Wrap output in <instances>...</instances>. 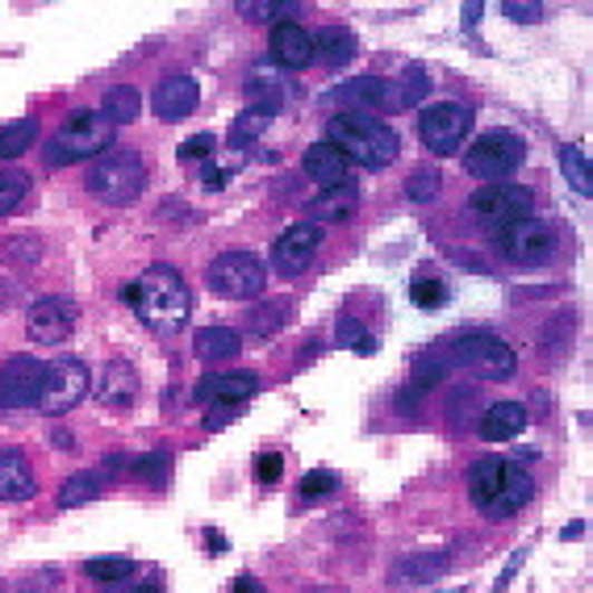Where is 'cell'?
<instances>
[{
    "instance_id": "obj_1",
    "label": "cell",
    "mask_w": 593,
    "mask_h": 593,
    "mask_svg": "<svg viewBox=\"0 0 593 593\" xmlns=\"http://www.w3.org/2000/svg\"><path fill=\"white\" fill-rule=\"evenodd\" d=\"M130 310L138 313V322L150 327L155 334H181L188 313H193V293L176 268L150 264L138 281L126 289Z\"/></svg>"
},
{
    "instance_id": "obj_40",
    "label": "cell",
    "mask_w": 593,
    "mask_h": 593,
    "mask_svg": "<svg viewBox=\"0 0 593 593\" xmlns=\"http://www.w3.org/2000/svg\"><path fill=\"white\" fill-rule=\"evenodd\" d=\"M167 468H172V460H167L164 451H155V456H138V460L130 464L134 477L147 480V485H164V480H167Z\"/></svg>"
},
{
    "instance_id": "obj_36",
    "label": "cell",
    "mask_w": 593,
    "mask_h": 593,
    "mask_svg": "<svg viewBox=\"0 0 593 593\" xmlns=\"http://www.w3.org/2000/svg\"><path fill=\"white\" fill-rule=\"evenodd\" d=\"M397 93H401V109L422 105V100H427V93H430V76L418 64H410V67H406V76H401V84H397Z\"/></svg>"
},
{
    "instance_id": "obj_19",
    "label": "cell",
    "mask_w": 593,
    "mask_h": 593,
    "mask_svg": "<svg viewBox=\"0 0 593 593\" xmlns=\"http://www.w3.org/2000/svg\"><path fill=\"white\" fill-rule=\"evenodd\" d=\"M268 47H272V64L284 71H301L313 64V38L301 21H276L268 33Z\"/></svg>"
},
{
    "instance_id": "obj_51",
    "label": "cell",
    "mask_w": 593,
    "mask_h": 593,
    "mask_svg": "<svg viewBox=\"0 0 593 593\" xmlns=\"http://www.w3.org/2000/svg\"><path fill=\"white\" fill-rule=\"evenodd\" d=\"M585 535V523H568V527L561 531V539H581Z\"/></svg>"
},
{
    "instance_id": "obj_15",
    "label": "cell",
    "mask_w": 593,
    "mask_h": 593,
    "mask_svg": "<svg viewBox=\"0 0 593 593\" xmlns=\"http://www.w3.org/2000/svg\"><path fill=\"white\" fill-rule=\"evenodd\" d=\"M322 247V226H313V222H296L289 231L272 243V268L281 272V276H301L305 268L313 264V255Z\"/></svg>"
},
{
    "instance_id": "obj_5",
    "label": "cell",
    "mask_w": 593,
    "mask_h": 593,
    "mask_svg": "<svg viewBox=\"0 0 593 593\" xmlns=\"http://www.w3.org/2000/svg\"><path fill=\"white\" fill-rule=\"evenodd\" d=\"M84 184L105 205H130L143 193V184H147V164L134 150H105V159L88 167Z\"/></svg>"
},
{
    "instance_id": "obj_41",
    "label": "cell",
    "mask_w": 593,
    "mask_h": 593,
    "mask_svg": "<svg viewBox=\"0 0 593 593\" xmlns=\"http://www.w3.org/2000/svg\"><path fill=\"white\" fill-rule=\"evenodd\" d=\"M247 327L255 339H272V334L284 327V305H260V310L251 313Z\"/></svg>"
},
{
    "instance_id": "obj_42",
    "label": "cell",
    "mask_w": 593,
    "mask_h": 593,
    "mask_svg": "<svg viewBox=\"0 0 593 593\" xmlns=\"http://www.w3.org/2000/svg\"><path fill=\"white\" fill-rule=\"evenodd\" d=\"M447 377V363L439 356H422V360L414 363V389L422 393V389H435L439 380Z\"/></svg>"
},
{
    "instance_id": "obj_32",
    "label": "cell",
    "mask_w": 593,
    "mask_h": 593,
    "mask_svg": "<svg viewBox=\"0 0 593 593\" xmlns=\"http://www.w3.org/2000/svg\"><path fill=\"white\" fill-rule=\"evenodd\" d=\"M138 564L130 556H97V561L84 564V573L93 581H105V585H117V581H130Z\"/></svg>"
},
{
    "instance_id": "obj_43",
    "label": "cell",
    "mask_w": 593,
    "mask_h": 593,
    "mask_svg": "<svg viewBox=\"0 0 593 593\" xmlns=\"http://www.w3.org/2000/svg\"><path fill=\"white\" fill-rule=\"evenodd\" d=\"M239 13L251 21H296V4H239Z\"/></svg>"
},
{
    "instance_id": "obj_37",
    "label": "cell",
    "mask_w": 593,
    "mask_h": 593,
    "mask_svg": "<svg viewBox=\"0 0 593 593\" xmlns=\"http://www.w3.org/2000/svg\"><path fill=\"white\" fill-rule=\"evenodd\" d=\"M439 188H444L439 172H435V167H422V172H414L410 181H406V197H410L414 205H430V201L439 197Z\"/></svg>"
},
{
    "instance_id": "obj_52",
    "label": "cell",
    "mask_w": 593,
    "mask_h": 593,
    "mask_svg": "<svg viewBox=\"0 0 593 593\" xmlns=\"http://www.w3.org/2000/svg\"><path fill=\"white\" fill-rule=\"evenodd\" d=\"M356 351H360V356H372V351H377V339H372V334H363L360 343H356Z\"/></svg>"
},
{
    "instance_id": "obj_16",
    "label": "cell",
    "mask_w": 593,
    "mask_h": 593,
    "mask_svg": "<svg viewBox=\"0 0 593 593\" xmlns=\"http://www.w3.org/2000/svg\"><path fill=\"white\" fill-rule=\"evenodd\" d=\"M42 372H47V360H33V356H13L4 363L0 368V410L33 406V397L42 389Z\"/></svg>"
},
{
    "instance_id": "obj_22",
    "label": "cell",
    "mask_w": 593,
    "mask_h": 593,
    "mask_svg": "<svg viewBox=\"0 0 593 593\" xmlns=\"http://www.w3.org/2000/svg\"><path fill=\"white\" fill-rule=\"evenodd\" d=\"M33 494H38L33 464L26 460L21 447H4L0 451V502H30Z\"/></svg>"
},
{
    "instance_id": "obj_12",
    "label": "cell",
    "mask_w": 593,
    "mask_h": 593,
    "mask_svg": "<svg viewBox=\"0 0 593 593\" xmlns=\"http://www.w3.org/2000/svg\"><path fill=\"white\" fill-rule=\"evenodd\" d=\"M535 210V197H531L527 184H485L477 188L473 197H468V214L477 217L480 226H489V231H502V226H511L518 217H531Z\"/></svg>"
},
{
    "instance_id": "obj_35",
    "label": "cell",
    "mask_w": 593,
    "mask_h": 593,
    "mask_svg": "<svg viewBox=\"0 0 593 593\" xmlns=\"http://www.w3.org/2000/svg\"><path fill=\"white\" fill-rule=\"evenodd\" d=\"M268 126H272V114H264V109H243L231 126V147H247V143H255Z\"/></svg>"
},
{
    "instance_id": "obj_18",
    "label": "cell",
    "mask_w": 593,
    "mask_h": 593,
    "mask_svg": "<svg viewBox=\"0 0 593 593\" xmlns=\"http://www.w3.org/2000/svg\"><path fill=\"white\" fill-rule=\"evenodd\" d=\"M260 393V377L255 372H210L197 380V401L201 406H243Z\"/></svg>"
},
{
    "instance_id": "obj_17",
    "label": "cell",
    "mask_w": 593,
    "mask_h": 593,
    "mask_svg": "<svg viewBox=\"0 0 593 593\" xmlns=\"http://www.w3.org/2000/svg\"><path fill=\"white\" fill-rule=\"evenodd\" d=\"M243 88H247V109L276 114L284 100H289V93H293V80L284 76V67H276L272 59H264V64L247 67V80H243Z\"/></svg>"
},
{
    "instance_id": "obj_9",
    "label": "cell",
    "mask_w": 593,
    "mask_h": 593,
    "mask_svg": "<svg viewBox=\"0 0 593 593\" xmlns=\"http://www.w3.org/2000/svg\"><path fill=\"white\" fill-rule=\"evenodd\" d=\"M523 159H527V147L514 134H480L464 155V167H468V176L485 184H506L523 167Z\"/></svg>"
},
{
    "instance_id": "obj_31",
    "label": "cell",
    "mask_w": 593,
    "mask_h": 593,
    "mask_svg": "<svg viewBox=\"0 0 593 593\" xmlns=\"http://www.w3.org/2000/svg\"><path fill=\"white\" fill-rule=\"evenodd\" d=\"M33 138H38V121H33V117H21L13 126H4V130H0V159L26 155V150L33 147Z\"/></svg>"
},
{
    "instance_id": "obj_39",
    "label": "cell",
    "mask_w": 593,
    "mask_h": 593,
    "mask_svg": "<svg viewBox=\"0 0 593 593\" xmlns=\"http://www.w3.org/2000/svg\"><path fill=\"white\" fill-rule=\"evenodd\" d=\"M410 301L418 310H439V305H447V284L430 281V276H418V281L410 284Z\"/></svg>"
},
{
    "instance_id": "obj_44",
    "label": "cell",
    "mask_w": 593,
    "mask_h": 593,
    "mask_svg": "<svg viewBox=\"0 0 593 593\" xmlns=\"http://www.w3.org/2000/svg\"><path fill=\"white\" fill-rule=\"evenodd\" d=\"M217 147L214 134H193V138H184L181 150H176V159H184V164H197V159H210Z\"/></svg>"
},
{
    "instance_id": "obj_26",
    "label": "cell",
    "mask_w": 593,
    "mask_h": 593,
    "mask_svg": "<svg viewBox=\"0 0 593 593\" xmlns=\"http://www.w3.org/2000/svg\"><path fill=\"white\" fill-rule=\"evenodd\" d=\"M356 210H360V197H356L351 184L347 188H327L322 197H313L305 205V222H313V226H322V222H347Z\"/></svg>"
},
{
    "instance_id": "obj_33",
    "label": "cell",
    "mask_w": 593,
    "mask_h": 593,
    "mask_svg": "<svg viewBox=\"0 0 593 593\" xmlns=\"http://www.w3.org/2000/svg\"><path fill=\"white\" fill-rule=\"evenodd\" d=\"M26 193H30V176L17 172V167H0V217L13 214L17 205L26 201Z\"/></svg>"
},
{
    "instance_id": "obj_13",
    "label": "cell",
    "mask_w": 593,
    "mask_h": 593,
    "mask_svg": "<svg viewBox=\"0 0 593 593\" xmlns=\"http://www.w3.org/2000/svg\"><path fill=\"white\" fill-rule=\"evenodd\" d=\"M418 134H422L430 155H456L464 147V138L473 134V114L464 105H456V100H439V105L422 109Z\"/></svg>"
},
{
    "instance_id": "obj_8",
    "label": "cell",
    "mask_w": 593,
    "mask_h": 593,
    "mask_svg": "<svg viewBox=\"0 0 593 593\" xmlns=\"http://www.w3.org/2000/svg\"><path fill=\"white\" fill-rule=\"evenodd\" d=\"M494 243L518 268H539L556 255V231L547 226L544 217H518L511 226L494 231Z\"/></svg>"
},
{
    "instance_id": "obj_45",
    "label": "cell",
    "mask_w": 593,
    "mask_h": 593,
    "mask_svg": "<svg viewBox=\"0 0 593 593\" xmlns=\"http://www.w3.org/2000/svg\"><path fill=\"white\" fill-rule=\"evenodd\" d=\"M284 473V460L276 456V451H264V456H255V480L260 485H276Z\"/></svg>"
},
{
    "instance_id": "obj_29",
    "label": "cell",
    "mask_w": 593,
    "mask_h": 593,
    "mask_svg": "<svg viewBox=\"0 0 593 593\" xmlns=\"http://www.w3.org/2000/svg\"><path fill=\"white\" fill-rule=\"evenodd\" d=\"M239 347H243V339H239V330L234 327H222V322H214V327H205L197 334V356L201 360H234L239 356Z\"/></svg>"
},
{
    "instance_id": "obj_24",
    "label": "cell",
    "mask_w": 593,
    "mask_h": 593,
    "mask_svg": "<svg viewBox=\"0 0 593 593\" xmlns=\"http://www.w3.org/2000/svg\"><path fill=\"white\" fill-rule=\"evenodd\" d=\"M305 176L322 188H347V176H351V164H347L339 150L330 143H313L305 150Z\"/></svg>"
},
{
    "instance_id": "obj_47",
    "label": "cell",
    "mask_w": 593,
    "mask_h": 593,
    "mask_svg": "<svg viewBox=\"0 0 593 593\" xmlns=\"http://www.w3.org/2000/svg\"><path fill=\"white\" fill-rule=\"evenodd\" d=\"M363 334H368V327H363L360 318H351V313H347L343 322H339V330H334V343H339V347H356Z\"/></svg>"
},
{
    "instance_id": "obj_53",
    "label": "cell",
    "mask_w": 593,
    "mask_h": 593,
    "mask_svg": "<svg viewBox=\"0 0 593 593\" xmlns=\"http://www.w3.org/2000/svg\"><path fill=\"white\" fill-rule=\"evenodd\" d=\"M126 593H159V581H150V585H138V590H126Z\"/></svg>"
},
{
    "instance_id": "obj_28",
    "label": "cell",
    "mask_w": 593,
    "mask_h": 593,
    "mask_svg": "<svg viewBox=\"0 0 593 593\" xmlns=\"http://www.w3.org/2000/svg\"><path fill=\"white\" fill-rule=\"evenodd\" d=\"M138 114H143V97H138V88H134V84H117V88L105 93L100 117H105L114 130L117 126H130V121H138Z\"/></svg>"
},
{
    "instance_id": "obj_20",
    "label": "cell",
    "mask_w": 593,
    "mask_h": 593,
    "mask_svg": "<svg viewBox=\"0 0 593 593\" xmlns=\"http://www.w3.org/2000/svg\"><path fill=\"white\" fill-rule=\"evenodd\" d=\"M134 397H138V372H134L130 360H109L100 368L97 380V401L105 410H130Z\"/></svg>"
},
{
    "instance_id": "obj_23",
    "label": "cell",
    "mask_w": 593,
    "mask_h": 593,
    "mask_svg": "<svg viewBox=\"0 0 593 593\" xmlns=\"http://www.w3.org/2000/svg\"><path fill=\"white\" fill-rule=\"evenodd\" d=\"M527 422L531 418L518 401H497V406H489L485 418H480V439H485V444H506V439H518V435L527 430Z\"/></svg>"
},
{
    "instance_id": "obj_25",
    "label": "cell",
    "mask_w": 593,
    "mask_h": 593,
    "mask_svg": "<svg viewBox=\"0 0 593 593\" xmlns=\"http://www.w3.org/2000/svg\"><path fill=\"white\" fill-rule=\"evenodd\" d=\"M313 38V64L322 67H347L356 59V33L343 26H327V30L310 33Z\"/></svg>"
},
{
    "instance_id": "obj_46",
    "label": "cell",
    "mask_w": 593,
    "mask_h": 593,
    "mask_svg": "<svg viewBox=\"0 0 593 593\" xmlns=\"http://www.w3.org/2000/svg\"><path fill=\"white\" fill-rule=\"evenodd\" d=\"M502 13L511 17V21H518V26H535V21L544 17V4H523V0H506V4H502Z\"/></svg>"
},
{
    "instance_id": "obj_11",
    "label": "cell",
    "mask_w": 593,
    "mask_h": 593,
    "mask_svg": "<svg viewBox=\"0 0 593 593\" xmlns=\"http://www.w3.org/2000/svg\"><path fill=\"white\" fill-rule=\"evenodd\" d=\"M327 105L339 109V114L389 117V114H401V93H397V84L380 80V76H356V80L330 88Z\"/></svg>"
},
{
    "instance_id": "obj_49",
    "label": "cell",
    "mask_w": 593,
    "mask_h": 593,
    "mask_svg": "<svg viewBox=\"0 0 593 593\" xmlns=\"http://www.w3.org/2000/svg\"><path fill=\"white\" fill-rule=\"evenodd\" d=\"M234 414H239L234 406H205V427H210V430H222V427H226V422L234 418Z\"/></svg>"
},
{
    "instance_id": "obj_14",
    "label": "cell",
    "mask_w": 593,
    "mask_h": 593,
    "mask_svg": "<svg viewBox=\"0 0 593 593\" xmlns=\"http://www.w3.org/2000/svg\"><path fill=\"white\" fill-rule=\"evenodd\" d=\"M76 322H80V310H76L71 296H42V301H33L30 305L26 334H30L33 343L55 347V343H64L67 334L76 330Z\"/></svg>"
},
{
    "instance_id": "obj_30",
    "label": "cell",
    "mask_w": 593,
    "mask_h": 593,
    "mask_svg": "<svg viewBox=\"0 0 593 593\" xmlns=\"http://www.w3.org/2000/svg\"><path fill=\"white\" fill-rule=\"evenodd\" d=\"M105 494L97 473H71V477L59 485V511H71V506H88Z\"/></svg>"
},
{
    "instance_id": "obj_38",
    "label": "cell",
    "mask_w": 593,
    "mask_h": 593,
    "mask_svg": "<svg viewBox=\"0 0 593 593\" xmlns=\"http://www.w3.org/2000/svg\"><path fill=\"white\" fill-rule=\"evenodd\" d=\"M334 489H339V477H334V473H327V468H313V473H305V477H301V485H296L301 502H322V497H330Z\"/></svg>"
},
{
    "instance_id": "obj_48",
    "label": "cell",
    "mask_w": 593,
    "mask_h": 593,
    "mask_svg": "<svg viewBox=\"0 0 593 593\" xmlns=\"http://www.w3.org/2000/svg\"><path fill=\"white\" fill-rule=\"evenodd\" d=\"M523 564H527V547H518V552H511V561H506V568L497 573L494 581V593H506V585H511L518 573H523Z\"/></svg>"
},
{
    "instance_id": "obj_10",
    "label": "cell",
    "mask_w": 593,
    "mask_h": 593,
    "mask_svg": "<svg viewBox=\"0 0 593 593\" xmlns=\"http://www.w3.org/2000/svg\"><path fill=\"white\" fill-rule=\"evenodd\" d=\"M88 393V368L80 360H50L47 372H42V389L33 397V406L38 414H47V418H59V414H71L76 406L84 401Z\"/></svg>"
},
{
    "instance_id": "obj_6",
    "label": "cell",
    "mask_w": 593,
    "mask_h": 593,
    "mask_svg": "<svg viewBox=\"0 0 593 593\" xmlns=\"http://www.w3.org/2000/svg\"><path fill=\"white\" fill-rule=\"evenodd\" d=\"M447 360L460 363L464 372L477 380H511L518 372V356L511 343H502L497 334H460L447 347Z\"/></svg>"
},
{
    "instance_id": "obj_4",
    "label": "cell",
    "mask_w": 593,
    "mask_h": 593,
    "mask_svg": "<svg viewBox=\"0 0 593 593\" xmlns=\"http://www.w3.org/2000/svg\"><path fill=\"white\" fill-rule=\"evenodd\" d=\"M114 126L105 121L93 109H76L67 117L64 126L55 130V138L47 143V164L50 167H64L71 159H93V155H105L109 143H114Z\"/></svg>"
},
{
    "instance_id": "obj_21",
    "label": "cell",
    "mask_w": 593,
    "mask_h": 593,
    "mask_svg": "<svg viewBox=\"0 0 593 593\" xmlns=\"http://www.w3.org/2000/svg\"><path fill=\"white\" fill-rule=\"evenodd\" d=\"M150 105H155V114L164 117V121H184V117L201 105V88L193 76H167V80L150 93Z\"/></svg>"
},
{
    "instance_id": "obj_3",
    "label": "cell",
    "mask_w": 593,
    "mask_h": 593,
    "mask_svg": "<svg viewBox=\"0 0 593 593\" xmlns=\"http://www.w3.org/2000/svg\"><path fill=\"white\" fill-rule=\"evenodd\" d=\"M327 143L347 164H360L368 172H385L401 155L397 134L380 121V117H363V114H334L327 121Z\"/></svg>"
},
{
    "instance_id": "obj_7",
    "label": "cell",
    "mask_w": 593,
    "mask_h": 593,
    "mask_svg": "<svg viewBox=\"0 0 593 593\" xmlns=\"http://www.w3.org/2000/svg\"><path fill=\"white\" fill-rule=\"evenodd\" d=\"M268 284L264 260L255 251H222L210 264V289L222 301H260Z\"/></svg>"
},
{
    "instance_id": "obj_2",
    "label": "cell",
    "mask_w": 593,
    "mask_h": 593,
    "mask_svg": "<svg viewBox=\"0 0 593 593\" xmlns=\"http://www.w3.org/2000/svg\"><path fill=\"white\" fill-rule=\"evenodd\" d=\"M531 497H535V480L523 464L480 456L468 473V502L485 518H514L523 506H531Z\"/></svg>"
},
{
    "instance_id": "obj_54",
    "label": "cell",
    "mask_w": 593,
    "mask_h": 593,
    "mask_svg": "<svg viewBox=\"0 0 593 593\" xmlns=\"http://www.w3.org/2000/svg\"><path fill=\"white\" fill-rule=\"evenodd\" d=\"M0 593H4V585H0Z\"/></svg>"
},
{
    "instance_id": "obj_27",
    "label": "cell",
    "mask_w": 593,
    "mask_h": 593,
    "mask_svg": "<svg viewBox=\"0 0 593 593\" xmlns=\"http://www.w3.org/2000/svg\"><path fill=\"white\" fill-rule=\"evenodd\" d=\"M447 568L444 552H422V556H406L401 564H393V585H430L439 581Z\"/></svg>"
},
{
    "instance_id": "obj_34",
    "label": "cell",
    "mask_w": 593,
    "mask_h": 593,
    "mask_svg": "<svg viewBox=\"0 0 593 593\" xmlns=\"http://www.w3.org/2000/svg\"><path fill=\"white\" fill-rule=\"evenodd\" d=\"M561 172H564V181L573 184V193L590 197V193H593V176H590L585 155H581L577 147H561Z\"/></svg>"
},
{
    "instance_id": "obj_50",
    "label": "cell",
    "mask_w": 593,
    "mask_h": 593,
    "mask_svg": "<svg viewBox=\"0 0 593 593\" xmlns=\"http://www.w3.org/2000/svg\"><path fill=\"white\" fill-rule=\"evenodd\" d=\"M231 593H264V585H260L255 577H239V581H234Z\"/></svg>"
}]
</instances>
